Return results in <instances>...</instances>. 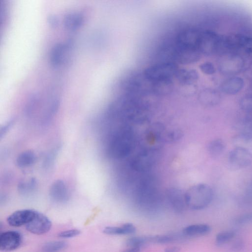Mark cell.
<instances>
[{"instance_id":"cell-29","label":"cell","mask_w":252,"mask_h":252,"mask_svg":"<svg viewBox=\"0 0 252 252\" xmlns=\"http://www.w3.org/2000/svg\"><path fill=\"white\" fill-rule=\"evenodd\" d=\"M141 249L142 248L139 247H129L122 252H141Z\"/></svg>"},{"instance_id":"cell-1","label":"cell","mask_w":252,"mask_h":252,"mask_svg":"<svg viewBox=\"0 0 252 252\" xmlns=\"http://www.w3.org/2000/svg\"><path fill=\"white\" fill-rule=\"evenodd\" d=\"M187 207L193 210H201L207 207L212 202L214 192L206 184H199L191 187L185 193Z\"/></svg>"},{"instance_id":"cell-26","label":"cell","mask_w":252,"mask_h":252,"mask_svg":"<svg viewBox=\"0 0 252 252\" xmlns=\"http://www.w3.org/2000/svg\"><path fill=\"white\" fill-rule=\"evenodd\" d=\"M80 233L79 230L73 229L62 231L58 234V236L62 238H71L79 235Z\"/></svg>"},{"instance_id":"cell-11","label":"cell","mask_w":252,"mask_h":252,"mask_svg":"<svg viewBox=\"0 0 252 252\" xmlns=\"http://www.w3.org/2000/svg\"><path fill=\"white\" fill-rule=\"evenodd\" d=\"M202 53L198 49H190L176 46V59L181 64H191L198 61Z\"/></svg>"},{"instance_id":"cell-24","label":"cell","mask_w":252,"mask_h":252,"mask_svg":"<svg viewBox=\"0 0 252 252\" xmlns=\"http://www.w3.org/2000/svg\"><path fill=\"white\" fill-rule=\"evenodd\" d=\"M149 243L148 236H136L129 238L126 244L129 247H139L143 246Z\"/></svg>"},{"instance_id":"cell-17","label":"cell","mask_w":252,"mask_h":252,"mask_svg":"<svg viewBox=\"0 0 252 252\" xmlns=\"http://www.w3.org/2000/svg\"><path fill=\"white\" fill-rule=\"evenodd\" d=\"M176 76L179 82L183 85L192 84L196 82L199 78L198 73L194 70H178Z\"/></svg>"},{"instance_id":"cell-3","label":"cell","mask_w":252,"mask_h":252,"mask_svg":"<svg viewBox=\"0 0 252 252\" xmlns=\"http://www.w3.org/2000/svg\"><path fill=\"white\" fill-rule=\"evenodd\" d=\"M176 65L172 63L157 64L147 69L144 76L148 79L154 81L172 80L178 72Z\"/></svg>"},{"instance_id":"cell-20","label":"cell","mask_w":252,"mask_h":252,"mask_svg":"<svg viewBox=\"0 0 252 252\" xmlns=\"http://www.w3.org/2000/svg\"><path fill=\"white\" fill-rule=\"evenodd\" d=\"M36 156L34 152L27 151L21 153L17 161V165L22 168H26L32 166L35 163Z\"/></svg>"},{"instance_id":"cell-12","label":"cell","mask_w":252,"mask_h":252,"mask_svg":"<svg viewBox=\"0 0 252 252\" xmlns=\"http://www.w3.org/2000/svg\"><path fill=\"white\" fill-rule=\"evenodd\" d=\"M155 156L154 151H144L135 157L132 163V166L137 171L148 170L154 164Z\"/></svg>"},{"instance_id":"cell-2","label":"cell","mask_w":252,"mask_h":252,"mask_svg":"<svg viewBox=\"0 0 252 252\" xmlns=\"http://www.w3.org/2000/svg\"><path fill=\"white\" fill-rule=\"evenodd\" d=\"M133 144V135L131 130L124 128L118 131L112 140L110 147V153L115 158H124L131 152Z\"/></svg>"},{"instance_id":"cell-14","label":"cell","mask_w":252,"mask_h":252,"mask_svg":"<svg viewBox=\"0 0 252 252\" xmlns=\"http://www.w3.org/2000/svg\"><path fill=\"white\" fill-rule=\"evenodd\" d=\"M212 228L208 224H198L187 226L183 229L184 235L189 237L202 236L208 234Z\"/></svg>"},{"instance_id":"cell-23","label":"cell","mask_w":252,"mask_h":252,"mask_svg":"<svg viewBox=\"0 0 252 252\" xmlns=\"http://www.w3.org/2000/svg\"><path fill=\"white\" fill-rule=\"evenodd\" d=\"M68 247V243L63 241H51L45 244L42 250L44 252H58Z\"/></svg>"},{"instance_id":"cell-27","label":"cell","mask_w":252,"mask_h":252,"mask_svg":"<svg viewBox=\"0 0 252 252\" xmlns=\"http://www.w3.org/2000/svg\"><path fill=\"white\" fill-rule=\"evenodd\" d=\"M245 248V243L241 239H237L232 244L231 250L234 252H240Z\"/></svg>"},{"instance_id":"cell-4","label":"cell","mask_w":252,"mask_h":252,"mask_svg":"<svg viewBox=\"0 0 252 252\" xmlns=\"http://www.w3.org/2000/svg\"><path fill=\"white\" fill-rule=\"evenodd\" d=\"M229 163L236 169L249 167L252 163V154L248 150L241 147L232 150L228 157Z\"/></svg>"},{"instance_id":"cell-21","label":"cell","mask_w":252,"mask_h":252,"mask_svg":"<svg viewBox=\"0 0 252 252\" xmlns=\"http://www.w3.org/2000/svg\"><path fill=\"white\" fill-rule=\"evenodd\" d=\"M235 236L236 232L233 230L221 231L216 236L215 243L218 246H223L233 240Z\"/></svg>"},{"instance_id":"cell-5","label":"cell","mask_w":252,"mask_h":252,"mask_svg":"<svg viewBox=\"0 0 252 252\" xmlns=\"http://www.w3.org/2000/svg\"><path fill=\"white\" fill-rule=\"evenodd\" d=\"M73 46V43L71 40L59 43L54 46L50 54V61L52 66L58 67L65 63L66 56Z\"/></svg>"},{"instance_id":"cell-28","label":"cell","mask_w":252,"mask_h":252,"mask_svg":"<svg viewBox=\"0 0 252 252\" xmlns=\"http://www.w3.org/2000/svg\"><path fill=\"white\" fill-rule=\"evenodd\" d=\"M48 22L49 25L53 27H56L58 25L59 20L55 15H50L48 18Z\"/></svg>"},{"instance_id":"cell-22","label":"cell","mask_w":252,"mask_h":252,"mask_svg":"<svg viewBox=\"0 0 252 252\" xmlns=\"http://www.w3.org/2000/svg\"><path fill=\"white\" fill-rule=\"evenodd\" d=\"M180 236L174 234L159 235L148 236L149 243L167 244L177 241Z\"/></svg>"},{"instance_id":"cell-8","label":"cell","mask_w":252,"mask_h":252,"mask_svg":"<svg viewBox=\"0 0 252 252\" xmlns=\"http://www.w3.org/2000/svg\"><path fill=\"white\" fill-rule=\"evenodd\" d=\"M201 30L188 29L180 32L176 40L177 46L190 49H198Z\"/></svg>"},{"instance_id":"cell-15","label":"cell","mask_w":252,"mask_h":252,"mask_svg":"<svg viewBox=\"0 0 252 252\" xmlns=\"http://www.w3.org/2000/svg\"><path fill=\"white\" fill-rule=\"evenodd\" d=\"M136 231V227L131 223L124 224L118 227H107L103 230L104 233L110 235H130Z\"/></svg>"},{"instance_id":"cell-19","label":"cell","mask_w":252,"mask_h":252,"mask_svg":"<svg viewBox=\"0 0 252 252\" xmlns=\"http://www.w3.org/2000/svg\"><path fill=\"white\" fill-rule=\"evenodd\" d=\"M225 149L224 142L220 139H217L209 143L207 147V151L212 157L217 158L223 153Z\"/></svg>"},{"instance_id":"cell-25","label":"cell","mask_w":252,"mask_h":252,"mask_svg":"<svg viewBox=\"0 0 252 252\" xmlns=\"http://www.w3.org/2000/svg\"><path fill=\"white\" fill-rule=\"evenodd\" d=\"M233 221L237 225H244L252 223V212L241 214L236 217Z\"/></svg>"},{"instance_id":"cell-30","label":"cell","mask_w":252,"mask_h":252,"mask_svg":"<svg viewBox=\"0 0 252 252\" xmlns=\"http://www.w3.org/2000/svg\"><path fill=\"white\" fill-rule=\"evenodd\" d=\"M180 248L178 246H172L167 248L165 252H180Z\"/></svg>"},{"instance_id":"cell-16","label":"cell","mask_w":252,"mask_h":252,"mask_svg":"<svg viewBox=\"0 0 252 252\" xmlns=\"http://www.w3.org/2000/svg\"><path fill=\"white\" fill-rule=\"evenodd\" d=\"M63 22L67 29L74 31L81 26L84 22V17L80 13L71 12L65 16Z\"/></svg>"},{"instance_id":"cell-10","label":"cell","mask_w":252,"mask_h":252,"mask_svg":"<svg viewBox=\"0 0 252 252\" xmlns=\"http://www.w3.org/2000/svg\"><path fill=\"white\" fill-rule=\"evenodd\" d=\"M167 198L174 210L178 213H183L187 205L185 194L176 188H171L167 191Z\"/></svg>"},{"instance_id":"cell-18","label":"cell","mask_w":252,"mask_h":252,"mask_svg":"<svg viewBox=\"0 0 252 252\" xmlns=\"http://www.w3.org/2000/svg\"><path fill=\"white\" fill-rule=\"evenodd\" d=\"M237 202L241 207H252V179L239 196Z\"/></svg>"},{"instance_id":"cell-6","label":"cell","mask_w":252,"mask_h":252,"mask_svg":"<svg viewBox=\"0 0 252 252\" xmlns=\"http://www.w3.org/2000/svg\"><path fill=\"white\" fill-rule=\"evenodd\" d=\"M52 227V222L43 214L37 212L34 219L26 225V229L36 235H43L49 232Z\"/></svg>"},{"instance_id":"cell-13","label":"cell","mask_w":252,"mask_h":252,"mask_svg":"<svg viewBox=\"0 0 252 252\" xmlns=\"http://www.w3.org/2000/svg\"><path fill=\"white\" fill-rule=\"evenodd\" d=\"M50 195L52 199L57 202L64 203L69 199V195L65 184L58 181L51 188Z\"/></svg>"},{"instance_id":"cell-9","label":"cell","mask_w":252,"mask_h":252,"mask_svg":"<svg viewBox=\"0 0 252 252\" xmlns=\"http://www.w3.org/2000/svg\"><path fill=\"white\" fill-rule=\"evenodd\" d=\"M38 211L32 209L18 210L7 218L9 225L13 227H20L26 225L35 217Z\"/></svg>"},{"instance_id":"cell-7","label":"cell","mask_w":252,"mask_h":252,"mask_svg":"<svg viewBox=\"0 0 252 252\" xmlns=\"http://www.w3.org/2000/svg\"><path fill=\"white\" fill-rule=\"evenodd\" d=\"M22 234L17 231H7L0 235V250L9 252L17 249L22 244Z\"/></svg>"}]
</instances>
